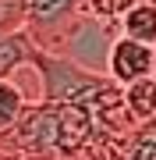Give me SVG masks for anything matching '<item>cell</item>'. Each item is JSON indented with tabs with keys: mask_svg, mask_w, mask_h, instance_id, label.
Masks as SVG:
<instances>
[{
	"mask_svg": "<svg viewBox=\"0 0 156 160\" xmlns=\"http://www.w3.org/2000/svg\"><path fill=\"white\" fill-rule=\"evenodd\" d=\"M124 96V107L128 114L135 118V125H145V121L156 118V78H142V82H131V86L121 89Z\"/></svg>",
	"mask_w": 156,
	"mask_h": 160,
	"instance_id": "6",
	"label": "cell"
},
{
	"mask_svg": "<svg viewBox=\"0 0 156 160\" xmlns=\"http://www.w3.org/2000/svg\"><path fill=\"white\" fill-rule=\"evenodd\" d=\"M25 32V0H0V39Z\"/></svg>",
	"mask_w": 156,
	"mask_h": 160,
	"instance_id": "10",
	"label": "cell"
},
{
	"mask_svg": "<svg viewBox=\"0 0 156 160\" xmlns=\"http://www.w3.org/2000/svg\"><path fill=\"white\" fill-rule=\"evenodd\" d=\"M32 71L39 78V103H89L99 89L110 86L106 75H92L43 50L32 53Z\"/></svg>",
	"mask_w": 156,
	"mask_h": 160,
	"instance_id": "1",
	"label": "cell"
},
{
	"mask_svg": "<svg viewBox=\"0 0 156 160\" xmlns=\"http://www.w3.org/2000/svg\"><path fill=\"white\" fill-rule=\"evenodd\" d=\"M85 0H25V36L35 50L53 53L64 32L75 25Z\"/></svg>",
	"mask_w": 156,
	"mask_h": 160,
	"instance_id": "3",
	"label": "cell"
},
{
	"mask_svg": "<svg viewBox=\"0 0 156 160\" xmlns=\"http://www.w3.org/2000/svg\"><path fill=\"white\" fill-rule=\"evenodd\" d=\"M106 78L121 89L131 86V82H142V78H156V46L117 36L114 46H110V57H106Z\"/></svg>",
	"mask_w": 156,
	"mask_h": 160,
	"instance_id": "4",
	"label": "cell"
},
{
	"mask_svg": "<svg viewBox=\"0 0 156 160\" xmlns=\"http://www.w3.org/2000/svg\"><path fill=\"white\" fill-rule=\"evenodd\" d=\"M121 36L145 46H156V0H135L121 18Z\"/></svg>",
	"mask_w": 156,
	"mask_h": 160,
	"instance_id": "5",
	"label": "cell"
},
{
	"mask_svg": "<svg viewBox=\"0 0 156 160\" xmlns=\"http://www.w3.org/2000/svg\"><path fill=\"white\" fill-rule=\"evenodd\" d=\"M124 160H156V118L131 132L124 146Z\"/></svg>",
	"mask_w": 156,
	"mask_h": 160,
	"instance_id": "8",
	"label": "cell"
},
{
	"mask_svg": "<svg viewBox=\"0 0 156 160\" xmlns=\"http://www.w3.org/2000/svg\"><path fill=\"white\" fill-rule=\"evenodd\" d=\"M25 107H29L25 89L14 86V82H0V149H4V139L11 135V128L18 125Z\"/></svg>",
	"mask_w": 156,
	"mask_h": 160,
	"instance_id": "7",
	"label": "cell"
},
{
	"mask_svg": "<svg viewBox=\"0 0 156 160\" xmlns=\"http://www.w3.org/2000/svg\"><path fill=\"white\" fill-rule=\"evenodd\" d=\"M117 36H121L117 25H103L89 14H78L75 25L57 43L53 57H64V61L78 64V68H85L92 75H106V57H110V46H114Z\"/></svg>",
	"mask_w": 156,
	"mask_h": 160,
	"instance_id": "2",
	"label": "cell"
},
{
	"mask_svg": "<svg viewBox=\"0 0 156 160\" xmlns=\"http://www.w3.org/2000/svg\"><path fill=\"white\" fill-rule=\"evenodd\" d=\"M131 4L135 0H85V4H82V14L96 18V22H103V25H117V29H121V18L128 14Z\"/></svg>",
	"mask_w": 156,
	"mask_h": 160,
	"instance_id": "9",
	"label": "cell"
},
{
	"mask_svg": "<svg viewBox=\"0 0 156 160\" xmlns=\"http://www.w3.org/2000/svg\"><path fill=\"white\" fill-rule=\"evenodd\" d=\"M14 160H50V157H14Z\"/></svg>",
	"mask_w": 156,
	"mask_h": 160,
	"instance_id": "11",
	"label": "cell"
}]
</instances>
